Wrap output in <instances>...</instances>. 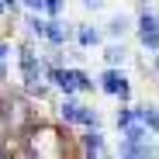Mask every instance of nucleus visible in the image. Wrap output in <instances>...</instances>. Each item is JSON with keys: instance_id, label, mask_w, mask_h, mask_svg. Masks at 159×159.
I'll list each match as a JSON object with an SVG mask.
<instances>
[{"instance_id": "nucleus-1", "label": "nucleus", "mask_w": 159, "mask_h": 159, "mask_svg": "<svg viewBox=\"0 0 159 159\" xmlns=\"http://www.w3.org/2000/svg\"><path fill=\"white\" fill-rule=\"evenodd\" d=\"M118 152H121V156H128V159H145V156H152L149 128H145L142 121L125 125V128H121V149H118Z\"/></svg>"}, {"instance_id": "nucleus-2", "label": "nucleus", "mask_w": 159, "mask_h": 159, "mask_svg": "<svg viewBox=\"0 0 159 159\" xmlns=\"http://www.w3.org/2000/svg\"><path fill=\"white\" fill-rule=\"evenodd\" d=\"M52 83H56L62 93H76V90H93V80L83 69H48L45 73Z\"/></svg>"}, {"instance_id": "nucleus-3", "label": "nucleus", "mask_w": 159, "mask_h": 159, "mask_svg": "<svg viewBox=\"0 0 159 159\" xmlns=\"http://www.w3.org/2000/svg\"><path fill=\"white\" fill-rule=\"evenodd\" d=\"M59 114H62V121H66V125H83V128H97V125H100L97 111L83 107V104H80V100H73L69 93H66V100H62Z\"/></svg>"}, {"instance_id": "nucleus-4", "label": "nucleus", "mask_w": 159, "mask_h": 159, "mask_svg": "<svg viewBox=\"0 0 159 159\" xmlns=\"http://www.w3.org/2000/svg\"><path fill=\"white\" fill-rule=\"evenodd\" d=\"M100 90L111 93V97H118V100H131V83H128V76L118 66H107L100 73Z\"/></svg>"}, {"instance_id": "nucleus-5", "label": "nucleus", "mask_w": 159, "mask_h": 159, "mask_svg": "<svg viewBox=\"0 0 159 159\" xmlns=\"http://www.w3.org/2000/svg\"><path fill=\"white\" fill-rule=\"evenodd\" d=\"M135 28H139V42H142L149 52H156V48H159V14H152V11H142Z\"/></svg>"}, {"instance_id": "nucleus-6", "label": "nucleus", "mask_w": 159, "mask_h": 159, "mask_svg": "<svg viewBox=\"0 0 159 159\" xmlns=\"http://www.w3.org/2000/svg\"><path fill=\"white\" fill-rule=\"evenodd\" d=\"M21 69H24V83H28V90H42V66L35 59V52L31 48H21Z\"/></svg>"}, {"instance_id": "nucleus-7", "label": "nucleus", "mask_w": 159, "mask_h": 159, "mask_svg": "<svg viewBox=\"0 0 159 159\" xmlns=\"http://www.w3.org/2000/svg\"><path fill=\"white\" fill-rule=\"evenodd\" d=\"M135 121H142L152 135H159V107H156V104H142V107H135Z\"/></svg>"}, {"instance_id": "nucleus-8", "label": "nucleus", "mask_w": 159, "mask_h": 159, "mask_svg": "<svg viewBox=\"0 0 159 159\" xmlns=\"http://www.w3.org/2000/svg\"><path fill=\"white\" fill-rule=\"evenodd\" d=\"M107 152V145H104V135L97 128H87V135H83V156H104Z\"/></svg>"}, {"instance_id": "nucleus-9", "label": "nucleus", "mask_w": 159, "mask_h": 159, "mask_svg": "<svg viewBox=\"0 0 159 159\" xmlns=\"http://www.w3.org/2000/svg\"><path fill=\"white\" fill-rule=\"evenodd\" d=\"M42 38H48L52 45H66V38H69V31L62 28L59 21H45V35Z\"/></svg>"}, {"instance_id": "nucleus-10", "label": "nucleus", "mask_w": 159, "mask_h": 159, "mask_svg": "<svg viewBox=\"0 0 159 159\" xmlns=\"http://www.w3.org/2000/svg\"><path fill=\"white\" fill-rule=\"evenodd\" d=\"M104 59H107V66H121L125 62V45H107Z\"/></svg>"}, {"instance_id": "nucleus-11", "label": "nucleus", "mask_w": 159, "mask_h": 159, "mask_svg": "<svg viewBox=\"0 0 159 159\" xmlns=\"http://www.w3.org/2000/svg\"><path fill=\"white\" fill-rule=\"evenodd\" d=\"M76 38H80V45H87V48H90V45H97L104 35H100L97 28H80V35H76Z\"/></svg>"}, {"instance_id": "nucleus-12", "label": "nucleus", "mask_w": 159, "mask_h": 159, "mask_svg": "<svg viewBox=\"0 0 159 159\" xmlns=\"http://www.w3.org/2000/svg\"><path fill=\"white\" fill-rule=\"evenodd\" d=\"M128 24H131V21H128L125 14L111 17V24H107V35H125V31H128Z\"/></svg>"}, {"instance_id": "nucleus-13", "label": "nucleus", "mask_w": 159, "mask_h": 159, "mask_svg": "<svg viewBox=\"0 0 159 159\" xmlns=\"http://www.w3.org/2000/svg\"><path fill=\"white\" fill-rule=\"evenodd\" d=\"M135 121V107H128V100H125V107L118 111V128H125V125H131Z\"/></svg>"}, {"instance_id": "nucleus-14", "label": "nucleus", "mask_w": 159, "mask_h": 159, "mask_svg": "<svg viewBox=\"0 0 159 159\" xmlns=\"http://www.w3.org/2000/svg\"><path fill=\"white\" fill-rule=\"evenodd\" d=\"M45 14L48 17H59L62 14V0H45Z\"/></svg>"}, {"instance_id": "nucleus-15", "label": "nucleus", "mask_w": 159, "mask_h": 159, "mask_svg": "<svg viewBox=\"0 0 159 159\" xmlns=\"http://www.w3.org/2000/svg\"><path fill=\"white\" fill-rule=\"evenodd\" d=\"M24 7H31V11H38V14H45V0H21Z\"/></svg>"}, {"instance_id": "nucleus-16", "label": "nucleus", "mask_w": 159, "mask_h": 159, "mask_svg": "<svg viewBox=\"0 0 159 159\" xmlns=\"http://www.w3.org/2000/svg\"><path fill=\"white\" fill-rule=\"evenodd\" d=\"M83 7H87V11H100V7H104V0H83Z\"/></svg>"}, {"instance_id": "nucleus-17", "label": "nucleus", "mask_w": 159, "mask_h": 159, "mask_svg": "<svg viewBox=\"0 0 159 159\" xmlns=\"http://www.w3.org/2000/svg\"><path fill=\"white\" fill-rule=\"evenodd\" d=\"M4 52H7V45H0V62H4Z\"/></svg>"}, {"instance_id": "nucleus-18", "label": "nucleus", "mask_w": 159, "mask_h": 159, "mask_svg": "<svg viewBox=\"0 0 159 159\" xmlns=\"http://www.w3.org/2000/svg\"><path fill=\"white\" fill-rule=\"evenodd\" d=\"M156 73H159V48H156Z\"/></svg>"}]
</instances>
